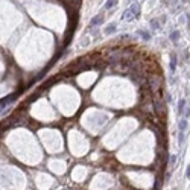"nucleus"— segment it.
I'll return each instance as SVG.
<instances>
[{
  "mask_svg": "<svg viewBox=\"0 0 190 190\" xmlns=\"http://www.w3.org/2000/svg\"><path fill=\"white\" fill-rule=\"evenodd\" d=\"M187 117H190V108L187 110V113H186V119H187Z\"/></svg>",
  "mask_w": 190,
  "mask_h": 190,
  "instance_id": "nucleus-17",
  "label": "nucleus"
},
{
  "mask_svg": "<svg viewBox=\"0 0 190 190\" xmlns=\"http://www.w3.org/2000/svg\"><path fill=\"white\" fill-rule=\"evenodd\" d=\"M119 0H107V3L103 5V9H111L114 6H117Z\"/></svg>",
  "mask_w": 190,
  "mask_h": 190,
  "instance_id": "nucleus-9",
  "label": "nucleus"
},
{
  "mask_svg": "<svg viewBox=\"0 0 190 190\" xmlns=\"http://www.w3.org/2000/svg\"><path fill=\"white\" fill-rule=\"evenodd\" d=\"M187 126H189V123H187V119H181V120H179V123H178V129H179V131L186 133Z\"/></svg>",
  "mask_w": 190,
  "mask_h": 190,
  "instance_id": "nucleus-8",
  "label": "nucleus"
},
{
  "mask_svg": "<svg viewBox=\"0 0 190 190\" xmlns=\"http://www.w3.org/2000/svg\"><path fill=\"white\" fill-rule=\"evenodd\" d=\"M184 107H186V99H181V101L178 102V114L184 113Z\"/></svg>",
  "mask_w": 190,
  "mask_h": 190,
  "instance_id": "nucleus-10",
  "label": "nucleus"
},
{
  "mask_svg": "<svg viewBox=\"0 0 190 190\" xmlns=\"http://www.w3.org/2000/svg\"><path fill=\"white\" fill-rule=\"evenodd\" d=\"M186 18H187V24H189V29H190V12L186 14Z\"/></svg>",
  "mask_w": 190,
  "mask_h": 190,
  "instance_id": "nucleus-16",
  "label": "nucleus"
},
{
  "mask_svg": "<svg viewBox=\"0 0 190 190\" xmlns=\"http://www.w3.org/2000/svg\"><path fill=\"white\" fill-rule=\"evenodd\" d=\"M135 18V15H134V12L131 11V8H128L126 11L122 14V20H125V22H131V20H134Z\"/></svg>",
  "mask_w": 190,
  "mask_h": 190,
  "instance_id": "nucleus-3",
  "label": "nucleus"
},
{
  "mask_svg": "<svg viewBox=\"0 0 190 190\" xmlns=\"http://www.w3.org/2000/svg\"><path fill=\"white\" fill-rule=\"evenodd\" d=\"M11 101H12V97H11V96H6L5 99H2V110L6 108V105H8L9 102H11Z\"/></svg>",
  "mask_w": 190,
  "mask_h": 190,
  "instance_id": "nucleus-13",
  "label": "nucleus"
},
{
  "mask_svg": "<svg viewBox=\"0 0 190 190\" xmlns=\"http://www.w3.org/2000/svg\"><path fill=\"white\" fill-rule=\"evenodd\" d=\"M184 139H186V133L179 131V134H178V145H179V147L184 145Z\"/></svg>",
  "mask_w": 190,
  "mask_h": 190,
  "instance_id": "nucleus-11",
  "label": "nucleus"
},
{
  "mask_svg": "<svg viewBox=\"0 0 190 190\" xmlns=\"http://www.w3.org/2000/svg\"><path fill=\"white\" fill-rule=\"evenodd\" d=\"M176 66H178V56L175 53H172L170 55V64H169V68H170L172 73L176 72Z\"/></svg>",
  "mask_w": 190,
  "mask_h": 190,
  "instance_id": "nucleus-2",
  "label": "nucleus"
},
{
  "mask_svg": "<svg viewBox=\"0 0 190 190\" xmlns=\"http://www.w3.org/2000/svg\"><path fill=\"white\" fill-rule=\"evenodd\" d=\"M129 8H131V11L134 12L135 18H139V17H140V5H139V3H133Z\"/></svg>",
  "mask_w": 190,
  "mask_h": 190,
  "instance_id": "nucleus-7",
  "label": "nucleus"
},
{
  "mask_svg": "<svg viewBox=\"0 0 190 190\" xmlns=\"http://www.w3.org/2000/svg\"><path fill=\"white\" fill-rule=\"evenodd\" d=\"M158 23H160V20H158V18H152L151 20V28L154 30H157L158 28H160V24H158Z\"/></svg>",
  "mask_w": 190,
  "mask_h": 190,
  "instance_id": "nucleus-12",
  "label": "nucleus"
},
{
  "mask_svg": "<svg viewBox=\"0 0 190 190\" xmlns=\"http://www.w3.org/2000/svg\"><path fill=\"white\" fill-rule=\"evenodd\" d=\"M102 22H103V14H97V15H94V17L90 20V28H96V26H99V24H102Z\"/></svg>",
  "mask_w": 190,
  "mask_h": 190,
  "instance_id": "nucleus-1",
  "label": "nucleus"
},
{
  "mask_svg": "<svg viewBox=\"0 0 190 190\" xmlns=\"http://www.w3.org/2000/svg\"><path fill=\"white\" fill-rule=\"evenodd\" d=\"M116 29H117V24H116V23H111V24H108L107 28H105L103 32H105V35H111L113 32H116Z\"/></svg>",
  "mask_w": 190,
  "mask_h": 190,
  "instance_id": "nucleus-5",
  "label": "nucleus"
},
{
  "mask_svg": "<svg viewBox=\"0 0 190 190\" xmlns=\"http://www.w3.org/2000/svg\"><path fill=\"white\" fill-rule=\"evenodd\" d=\"M176 155H170V157H169V167H173V166H175L176 164Z\"/></svg>",
  "mask_w": 190,
  "mask_h": 190,
  "instance_id": "nucleus-14",
  "label": "nucleus"
},
{
  "mask_svg": "<svg viewBox=\"0 0 190 190\" xmlns=\"http://www.w3.org/2000/svg\"><path fill=\"white\" fill-rule=\"evenodd\" d=\"M137 35H140V37H141V38H143L145 41H149V40H151V34L147 32V30L139 29V30H137Z\"/></svg>",
  "mask_w": 190,
  "mask_h": 190,
  "instance_id": "nucleus-6",
  "label": "nucleus"
},
{
  "mask_svg": "<svg viewBox=\"0 0 190 190\" xmlns=\"http://www.w3.org/2000/svg\"><path fill=\"white\" fill-rule=\"evenodd\" d=\"M186 178H187V179H190V164H189L187 170H186Z\"/></svg>",
  "mask_w": 190,
  "mask_h": 190,
  "instance_id": "nucleus-15",
  "label": "nucleus"
},
{
  "mask_svg": "<svg viewBox=\"0 0 190 190\" xmlns=\"http://www.w3.org/2000/svg\"><path fill=\"white\" fill-rule=\"evenodd\" d=\"M179 35H181V34H179V30H172L170 35H169V40H170L172 43L176 44L178 41H179Z\"/></svg>",
  "mask_w": 190,
  "mask_h": 190,
  "instance_id": "nucleus-4",
  "label": "nucleus"
}]
</instances>
